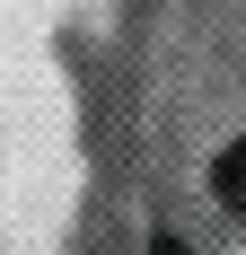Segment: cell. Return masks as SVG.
I'll list each match as a JSON object with an SVG mask.
<instances>
[{
  "mask_svg": "<svg viewBox=\"0 0 246 255\" xmlns=\"http://www.w3.org/2000/svg\"><path fill=\"white\" fill-rule=\"evenodd\" d=\"M211 185H220V203H229V211H246V132L211 158Z\"/></svg>",
  "mask_w": 246,
  "mask_h": 255,
  "instance_id": "1",
  "label": "cell"
},
{
  "mask_svg": "<svg viewBox=\"0 0 246 255\" xmlns=\"http://www.w3.org/2000/svg\"><path fill=\"white\" fill-rule=\"evenodd\" d=\"M158 255H176V247H158Z\"/></svg>",
  "mask_w": 246,
  "mask_h": 255,
  "instance_id": "2",
  "label": "cell"
}]
</instances>
